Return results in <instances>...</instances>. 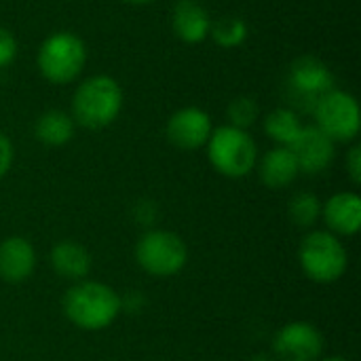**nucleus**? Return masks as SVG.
I'll return each instance as SVG.
<instances>
[{
  "label": "nucleus",
  "mask_w": 361,
  "mask_h": 361,
  "mask_svg": "<svg viewBox=\"0 0 361 361\" xmlns=\"http://www.w3.org/2000/svg\"><path fill=\"white\" fill-rule=\"evenodd\" d=\"M123 89L116 78L95 74L85 78L72 95V118L85 129L99 131L112 125L123 110Z\"/></svg>",
  "instance_id": "obj_2"
},
{
  "label": "nucleus",
  "mask_w": 361,
  "mask_h": 361,
  "mask_svg": "<svg viewBox=\"0 0 361 361\" xmlns=\"http://www.w3.org/2000/svg\"><path fill=\"white\" fill-rule=\"evenodd\" d=\"M49 262H51L53 273L74 283L87 279V275L91 273V264H93L89 250L70 239L59 241L51 247Z\"/></svg>",
  "instance_id": "obj_15"
},
{
  "label": "nucleus",
  "mask_w": 361,
  "mask_h": 361,
  "mask_svg": "<svg viewBox=\"0 0 361 361\" xmlns=\"http://www.w3.org/2000/svg\"><path fill=\"white\" fill-rule=\"evenodd\" d=\"M13 159H15V148H13V142L0 133V180L11 171L13 167Z\"/></svg>",
  "instance_id": "obj_23"
},
{
  "label": "nucleus",
  "mask_w": 361,
  "mask_h": 361,
  "mask_svg": "<svg viewBox=\"0 0 361 361\" xmlns=\"http://www.w3.org/2000/svg\"><path fill=\"white\" fill-rule=\"evenodd\" d=\"M212 131H214V125H212L209 114L197 106H186V108L176 110L165 125V135L169 144L180 150L203 148Z\"/></svg>",
  "instance_id": "obj_10"
},
{
  "label": "nucleus",
  "mask_w": 361,
  "mask_h": 361,
  "mask_svg": "<svg viewBox=\"0 0 361 361\" xmlns=\"http://www.w3.org/2000/svg\"><path fill=\"white\" fill-rule=\"evenodd\" d=\"M87 63V47L80 36L68 30L49 34L36 53V66L51 85H70Z\"/></svg>",
  "instance_id": "obj_4"
},
{
  "label": "nucleus",
  "mask_w": 361,
  "mask_h": 361,
  "mask_svg": "<svg viewBox=\"0 0 361 361\" xmlns=\"http://www.w3.org/2000/svg\"><path fill=\"white\" fill-rule=\"evenodd\" d=\"M260 114V106L254 97L250 95H239L235 97L228 108H226V116H228V125L237 127V129H250Z\"/></svg>",
  "instance_id": "obj_21"
},
{
  "label": "nucleus",
  "mask_w": 361,
  "mask_h": 361,
  "mask_svg": "<svg viewBox=\"0 0 361 361\" xmlns=\"http://www.w3.org/2000/svg\"><path fill=\"white\" fill-rule=\"evenodd\" d=\"M207 159L212 167L231 180L245 178L258 165V146L245 129L222 125L212 131L207 144Z\"/></svg>",
  "instance_id": "obj_3"
},
{
  "label": "nucleus",
  "mask_w": 361,
  "mask_h": 361,
  "mask_svg": "<svg viewBox=\"0 0 361 361\" xmlns=\"http://www.w3.org/2000/svg\"><path fill=\"white\" fill-rule=\"evenodd\" d=\"M322 220L336 237H353L361 231V199L357 192H336L322 203Z\"/></svg>",
  "instance_id": "obj_12"
},
{
  "label": "nucleus",
  "mask_w": 361,
  "mask_h": 361,
  "mask_svg": "<svg viewBox=\"0 0 361 361\" xmlns=\"http://www.w3.org/2000/svg\"><path fill=\"white\" fill-rule=\"evenodd\" d=\"M209 36L222 49H237L247 40V23L241 17L226 15L218 21H212Z\"/></svg>",
  "instance_id": "obj_19"
},
{
  "label": "nucleus",
  "mask_w": 361,
  "mask_h": 361,
  "mask_svg": "<svg viewBox=\"0 0 361 361\" xmlns=\"http://www.w3.org/2000/svg\"><path fill=\"white\" fill-rule=\"evenodd\" d=\"M273 351L281 361H319L324 336L309 322H290L275 334Z\"/></svg>",
  "instance_id": "obj_9"
},
{
  "label": "nucleus",
  "mask_w": 361,
  "mask_h": 361,
  "mask_svg": "<svg viewBox=\"0 0 361 361\" xmlns=\"http://www.w3.org/2000/svg\"><path fill=\"white\" fill-rule=\"evenodd\" d=\"M137 267L159 279L178 275L188 262V247L184 239L171 231L154 228L144 233L135 243Z\"/></svg>",
  "instance_id": "obj_6"
},
{
  "label": "nucleus",
  "mask_w": 361,
  "mask_h": 361,
  "mask_svg": "<svg viewBox=\"0 0 361 361\" xmlns=\"http://www.w3.org/2000/svg\"><path fill=\"white\" fill-rule=\"evenodd\" d=\"M123 311V298L106 283L76 281L63 296V313L72 326L85 332L110 328Z\"/></svg>",
  "instance_id": "obj_1"
},
{
  "label": "nucleus",
  "mask_w": 361,
  "mask_h": 361,
  "mask_svg": "<svg viewBox=\"0 0 361 361\" xmlns=\"http://www.w3.org/2000/svg\"><path fill=\"white\" fill-rule=\"evenodd\" d=\"M298 173H300V169H298L296 157L288 146L271 148L260 159V165H258V176H260L262 184L273 190L288 188L298 178Z\"/></svg>",
  "instance_id": "obj_16"
},
{
  "label": "nucleus",
  "mask_w": 361,
  "mask_h": 361,
  "mask_svg": "<svg viewBox=\"0 0 361 361\" xmlns=\"http://www.w3.org/2000/svg\"><path fill=\"white\" fill-rule=\"evenodd\" d=\"M209 13L199 0H178L171 11V30L186 44H199L209 36Z\"/></svg>",
  "instance_id": "obj_14"
},
{
  "label": "nucleus",
  "mask_w": 361,
  "mask_h": 361,
  "mask_svg": "<svg viewBox=\"0 0 361 361\" xmlns=\"http://www.w3.org/2000/svg\"><path fill=\"white\" fill-rule=\"evenodd\" d=\"M127 4H133V6H142V4H150L152 0H123Z\"/></svg>",
  "instance_id": "obj_25"
},
{
  "label": "nucleus",
  "mask_w": 361,
  "mask_h": 361,
  "mask_svg": "<svg viewBox=\"0 0 361 361\" xmlns=\"http://www.w3.org/2000/svg\"><path fill=\"white\" fill-rule=\"evenodd\" d=\"M319 361H349V360H345V357H326V360H319Z\"/></svg>",
  "instance_id": "obj_27"
},
{
  "label": "nucleus",
  "mask_w": 361,
  "mask_h": 361,
  "mask_svg": "<svg viewBox=\"0 0 361 361\" xmlns=\"http://www.w3.org/2000/svg\"><path fill=\"white\" fill-rule=\"evenodd\" d=\"M36 269L34 245L25 237H6L0 243V279L6 283H23Z\"/></svg>",
  "instance_id": "obj_13"
},
{
  "label": "nucleus",
  "mask_w": 361,
  "mask_h": 361,
  "mask_svg": "<svg viewBox=\"0 0 361 361\" xmlns=\"http://www.w3.org/2000/svg\"><path fill=\"white\" fill-rule=\"evenodd\" d=\"M252 361H275L273 357H267V355H258V357H254Z\"/></svg>",
  "instance_id": "obj_26"
},
{
  "label": "nucleus",
  "mask_w": 361,
  "mask_h": 361,
  "mask_svg": "<svg viewBox=\"0 0 361 361\" xmlns=\"http://www.w3.org/2000/svg\"><path fill=\"white\" fill-rule=\"evenodd\" d=\"M347 173H349L351 182H353L355 186H360L361 184V146L360 144L351 146V150H349V154H347Z\"/></svg>",
  "instance_id": "obj_24"
},
{
  "label": "nucleus",
  "mask_w": 361,
  "mask_h": 361,
  "mask_svg": "<svg viewBox=\"0 0 361 361\" xmlns=\"http://www.w3.org/2000/svg\"><path fill=\"white\" fill-rule=\"evenodd\" d=\"M302 127L305 125L300 123V116L292 108H277L264 116V133L277 146H290Z\"/></svg>",
  "instance_id": "obj_18"
},
{
  "label": "nucleus",
  "mask_w": 361,
  "mask_h": 361,
  "mask_svg": "<svg viewBox=\"0 0 361 361\" xmlns=\"http://www.w3.org/2000/svg\"><path fill=\"white\" fill-rule=\"evenodd\" d=\"M288 148L294 152L300 173L309 176L326 171L336 157V144L315 125L302 127L298 137Z\"/></svg>",
  "instance_id": "obj_11"
},
{
  "label": "nucleus",
  "mask_w": 361,
  "mask_h": 361,
  "mask_svg": "<svg viewBox=\"0 0 361 361\" xmlns=\"http://www.w3.org/2000/svg\"><path fill=\"white\" fill-rule=\"evenodd\" d=\"M17 55V40L15 36L6 30V27H0V70L4 66H8Z\"/></svg>",
  "instance_id": "obj_22"
},
{
  "label": "nucleus",
  "mask_w": 361,
  "mask_h": 361,
  "mask_svg": "<svg viewBox=\"0 0 361 361\" xmlns=\"http://www.w3.org/2000/svg\"><path fill=\"white\" fill-rule=\"evenodd\" d=\"M288 216L296 226L311 228L322 220V201L309 190L296 192L288 203Z\"/></svg>",
  "instance_id": "obj_20"
},
{
  "label": "nucleus",
  "mask_w": 361,
  "mask_h": 361,
  "mask_svg": "<svg viewBox=\"0 0 361 361\" xmlns=\"http://www.w3.org/2000/svg\"><path fill=\"white\" fill-rule=\"evenodd\" d=\"M298 260L302 273L315 283H334L349 269V252L345 243L330 231H311L305 235Z\"/></svg>",
  "instance_id": "obj_5"
},
{
  "label": "nucleus",
  "mask_w": 361,
  "mask_h": 361,
  "mask_svg": "<svg viewBox=\"0 0 361 361\" xmlns=\"http://www.w3.org/2000/svg\"><path fill=\"white\" fill-rule=\"evenodd\" d=\"M288 95L305 112H313L317 99L334 89V74L326 61L315 55H300L288 70Z\"/></svg>",
  "instance_id": "obj_8"
},
{
  "label": "nucleus",
  "mask_w": 361,
  "mask_h": 361,
  "mask_svg": "<svg viewBox=\"0 0 361 361\" xmlns=\"http://www.w3.org/2000/svg\"><path fill=\"white\" fill-rule=\"evenodd\" d=\"M313 116H315V127L324 131L334 144L336 142L349 144L360 135V104L355 95H351L349 91L330 89L328 93H324L313 108Z\"/></svg>",
  "instance_id": "obj_7"
},
{
  "label": "nucleus",
  "mask_w": 361,
  "mask_h": 361,
  "mask_svg": "<svg viewBox=\"0 0 361 361\" xmlns=\"http://www.w3.org/2000/svg\"><path fill=\"white\" fill-rule=\"evenodd\" d=\"M74 118L63 112V110H47L42 112L36 123H34V135L40 144L51 146V148H59L66 146L72 137H74Z\"/></svg>",
  "instance_id": "obj_17"
}]
</instances>
